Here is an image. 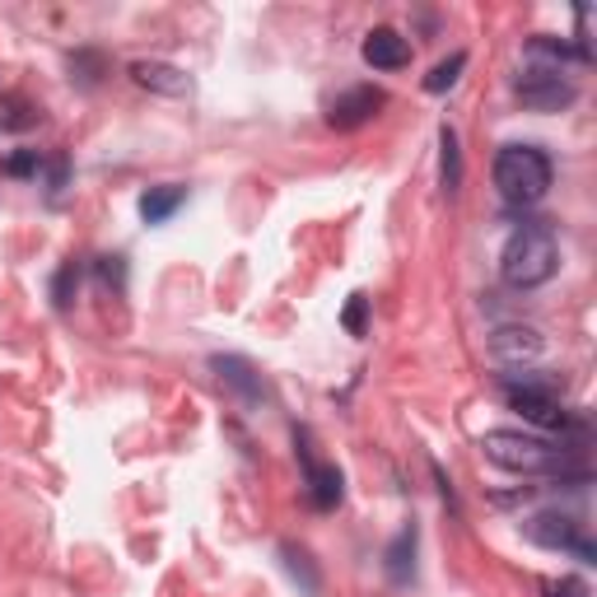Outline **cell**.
Here are the masks:
<instances>
[{
    "instance_id": "obj_1",
    "label": "cell",
    "mask_w": 597,
    "mask_h": 597,
    "mask_svg": "<svg viewBox=\"0 0 597 597\" xmlns=\"http://www.w3.org/2000/svg\"><path fill=\"white\" fill-rule=\"evenodd\" d=\"M481 453H485V463H495L504 471H518V477H551V481L588 477L584 444L532 434V430H485Z\"/></svg>"
},
{
    "instance_id": "obj_2",
    "label": "cell",
    "mask_w": 597,
    "mask_h": 597,
    "mask_svg": "<svg viewBox=\"0 0 597 597\" xmlns=\"http://www.w3.org/2000/svg\"><path fill=\"white\" fill-rule=\"evenodd\" d=\"M560 271V238L555 224L547 220H523L514 234H508L504 253H500V276L508 290H541L547 280Z\"/></svg>"
},
{
    "instance_id": "obj_3",
    "label": "cell",
    "mask_w": 597,
    "mask_h": 597,
    "mask_svg": "<svg viewBox=\"0 0 597 597\" xmlns=\"http://www.w3.org/2000/svg\"><path fill=\"white\" fill-rule=\"evenodd\" d=\"M490 173H495L500 197L514 210L537 206L551 191V183H555V164H551V154L541 145H504L495 154V168H490Z\"/></svg>"
},
{
    "instance_id": "obj_4",
    "label": "cell",
    "mask_w": 597,
    "mask_h": 597,
    "mask_svg": "<svg viewBox=\"0 0 597 597\" xmlns=\"http://www.w3.org/2000/svg\"><path fill=\"white\" fill-rule=\"evenodd\" d=\"M523 537H528L532 547L574 555L578 565H597V547L588 537V523L578 514H565V508H537V514H528L523 518Z\"/></svg>"
},
{
    "instance_id": "obj_5",
    "label": "cell",
    "mask_w": 597,
    "mask_h": 597,
    "mask_svg": "<svg viewBox=\"0 0 597 597\" xmlns=\"http://www.w3.org/2000/svg\"><path fill=\"white\" fill-rule=\"evenodd\" d=\"M514 94L523 98V108H532V113H565L578 98V84L570 80V70L523 61L518 80H514Z\"/></svg>"
},
{
    "instance_id": "obj_6",
    "label": "cell",
    "mask_w": 597,
    "mask_h": 597,
    "mask_svg": "<svg viewBox=\"0 0 597 597\" xmlns=\"http://www.w3.org/2000/svg\"><path fill=\"white\" fill-rule=\"evenodd\" d=\"M294 453H298V467H304L308 504L318 508V514H331V508L341 504V495H346L337 463H323V458H318V444H313V430H308V425L294 430Z\"/></svg>"
},
{
    "instance_id": "obj_7",
    "label": "cell",
    "mask_w": 597,
    "mask_h": 597,
    "mask_svg": "<svg viewBox=\"0 0 597 597\" xmlns=\"http://www.w3.org/2000/svg\"><path fill=\"white\" fill-rule=\"evenodd\" d=\"M490 355L504 368H532L541 355H547V337L528 323H500L490 331Z\"/></svg>"
},
{
    "instance_id": "obj_8",
    "label": "cell",
    "mask_w": 597,
    "mask_h": 597,
    "mask_svg": "<svg viewBox=\"0 0 597 597\" xmlns=\"http://www.w3.org/2000/svg\"><path fill=\"white\" fill-rule=\"evenodd\" d=\"M388 103V94L374 90V84H355V90H346L341 98L327 103V121L337 131H360L364 121H374V113Z\"/></svg>"
},
{
    "instance_id": "obj_9",
    "label": "cell",
    "mask_w": 597,
    "mask_h": 597,
    "mask_svg": "<svg viewBox=\"0 0 597 597\" xmlns=\"http://www.w3.org/2000/svg\"><path fill=\"white\" fill-rule=\"evenodd\" d=\"M210 368H215V378L243 401V407H261V401H267V383H261L253 360H243V355H210Z\"/></svg>"
},
{
    "instance_id": "obj_10",
    "label": "cell",
    "mask_w": 597,
    "mask_h": 597,
    "mask_svg": "<svg viewBox=\"0 0 597 597\" xmlns=\"http://www.w3.org/2000/svg\"><path fill=\"white\" fill-rule=\"evenodd\" d=\"M131 80L150 94H164V98H187L191 94V75L173 61H131Z\"/></svg>"
},
{
    "instance_id": "obj_11",
    "label": "cell",
    "mask_w": 597,
    "mask_h": 597,
    "mask_svg": "<svg viewBox=\"0 0 597 597\" xmlns=\"http://www.w3.org/2000/svg\"><path fill=\"white\" fill-rule=\"evenodd\" d=\"M360 57L374 70H401V66H411V43L397 28H368L360 43Z\"/></svg>"
},
{
    "instance_id": "obj_12",
    "label": "cell",
    "mask_w": 597,
    "mask_h": 597,
    "mask_svg": "<svg viewBox=\"0 0 597 597\" xmlns=\"http://www.w3.org/2000/svg\"><path fill=\"white\" fill-rule=\"evenodd\" d=\"M415 547H420V528H415V523H407V528L388 541V551H383V574H388L393 588H411L415 584Z\"/></svg>"
},
{
    "instance_id": "obj_13",
    "label": "cell",
    "mask_w": 597,
    "mask_h": 597,
    "mask_svg": "<svg viewBox=\"0 0 597 597\" xmlns=\"http://www.w3.org/2000/svg\"><path fill=\"white\" fill-rule=\"evenodd\" d=\"M183 206H187V187H183V183L150 187L145 197H140V220H145V224H168Z\"/></svg>"
},
{
    "instance_id": "obj_14",
    "label": "cell",
    "mask_w": 597,
    "mask_h": 597,
    "mask_svg": "<svg viewBox=\"0 0 597 597\" xmlns=\"http://www.w3.org/2000/svg\"><path fill=\"white\" fill-rule=\"evenodd\" d=\"M438 187H444V197H458L463 187V150L453 127H438Z\"/></svg>"
},
{
    "instance_id": "obj_15",
    "label": "cell",
    "mask_w": 597,
    "mask_h": 597,
    "mask_svg": "<svg viewBox=\"0 0 597 597\" xmlns=\"http://www.w3.org/2000/svg\"><path fill=\"white\" fill-rule=\"evenodd\" d=\"M280 560H285L290 578H294V584L304 588L308 597H318V593H323V574L313 570V560H308V551H304V547H294V541H280Z\"/></svg>"
},
{
    "instance_id": "obj_16",
    "label": "cell",
    "mask_w": 597,
    "mask_h": 597,
    "mask_svg": "<svg viewBox=\"0 0 597 597\" xmlns=\"http://www.w3.org/2000/svg\"><path fill=\"white\" fill-rule=\"evenodd\" d=\"M0 127H5V131L38 127V108H33L28 98H20V94H5V98H0Z\"/></svg>"
},
{
    "instance_id": "obj_17",
    "label": "cell",
    "mask_w": 597,
    "mask_h": 597,
    "mask_svg": "<svg viewBox=\"0 0 597 597\" xmlns=\"http://www.w3.org/2000/svg\"><path fill=\"white\" fill-rule=\"evenodd\" d=\"M463 70H467V51H453L448 61H438L430 75H425V94H448L453 84H458Z\"/></svg>"
},
{
    "instance_id": "obj_18",
    "label": "cell",
    "mask_w": 597,
    "mask_h": 597,
    "mask_svg": "<svg viewBox=\"0 0 597 597\" xmlns=\"http://www.w3.org/2000/svg\"><path fill=\"white\" fill-rule=\"evenodd\" d=\"M103 70H108V61H103V51H75V57H70V80H80L84 90H94Z\"/></svg>"
},
{
    "instance_id": "obj_19",
    "label": "cell",
    "mask_w": 597,
    "mask_h": 597,
    "mask_svg": "<svg viewBox=\"0 0 597 597\" xmlns=\"http://www.w3.org/2000/svg\"><path fill=\"white\" fill-rule=\"evenodd\" d=\"M341 323H346L350 337H364V331H368V294H350V304H346V313H341Z\"/></svg>"
},
{
    "instance_id": "obj_20",
    "label": "cell",
    "mask_w": 597,
    "mask_h": 597,
    "mask_svg": "<svg viewBox=\"0 0 597 597\" xmlns=\"http://www.w3.org/2000/svg\"><path fill=\"white\" fill-rule=\"evenodd\" d=\"M5 173H10V178H38V173H43V154H38V150L10 154V160H5Z\"/></svg>"
},
{
    "instance_id": "obj_21",
    "label": "cell",
    "mask_w": 597,
    "mask_h": 597,
    "mask_svg": "<svg viewBox=\"0 0 597 597\" xmlns=\"http://www.w3.org/2000/svg\"><path fill=\"white\" fill-rule=\"evenodd\" d=\"M98 280L108 290H127V257H98Z\"/></svg>"
},
{
    "instance_id": "obj_22",
    "label": "cell",
    "mask_w": 597,
    "mask_h": 597,
    "mask_svg": "<svg viewBox=\"0 0 597 597\" xmlns=\"http://www.w3.org/2000/svg\"><path fill=\"white\" fill-rule=\"evenodd\" d=\"M541 593H547V597H593L584 578H574V574H565V578H547V584H541Z\"/></svg>"
},
{
    "instance_id": "obj_23",
    "label": "cell",
    "mask_w": 597,
    "mask_h": 597,
    "mask_svg": "<svg viewBox=\"0 0 597 597\" xmlns=\"http://www.w3.org/2000/svg\"><path fill=\"white\" fill-rule=\"evenodd\" d=\"M80 285V271L75 261H66V267L57 271V285H51V298H57V308H70V290Z\"/></svg>"
},
{
    "instance_id": "obj_24",
    "label": "cell",
    "mask_w": 597,
    "mask_h": 597,
    "mask_svg": "<svg viewBox=\"0 0 597 597\" xmlns=\"http://www.w3.org/2000/svg\"><path fill=\"white\" fill-rule=\"evenodd\" d=\"M66 178H70V160H66V154H51V164H47V191H51V197L66 187Z\"/></svg>"
},
{
    "instance_id": "obj_25",
    "label": "cell",
    "mask_w": 597,
    "mask_h": 597,
    "mask_svg": "<svg viewBox=\"0 0 597 597\" xmlns=\"http://www.w3.org/2000/svg\"><path fill=\"white\" fill-rule=\"evenodd\" d=\"M430 471H434V481H438V495H444V504L453 508V514H458V495H453V481L444 477V467H438V463H434Z\"/></svg>"
}]
</instances>
